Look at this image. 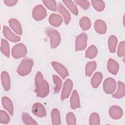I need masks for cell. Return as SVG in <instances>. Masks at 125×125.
<instances>
[{
  "label": "cell",
  "mask_w": 125,
  "mask_h": 125,
  "mask_svg": "<svg viewBox=\"0 0 125 125\" xmlns=\"http://www.w3.org/2000/svg\"><path fill=\"white\" fill-rule=\"evenodd\" d=\"M35 84L36 89L35 91L37 96L44 98L49 93V85L48 82L43 78L42 73L38 71L35 78Z\"/></svg>",
  "instance_id": "6da1fadb"
},
{
  "label": "cell",
  "mask_w": 125,
  "mask_h": 125,
  "mask_svg": "<svg viewBox=\"0 0 125 125\" xmlns=\"http://www.w3.org/2000/svg\"><path fill=\"white\" fill-rule=\"evenodd\" d=\"M33 64L34 62L32 59L27 57L21 60L19 65L17 72L20 76H26L31 72Z\"/></svg>",
  "instance_id": "7a4b0ae2"
},
{
  "label": "cell",
  "mask_w": 125,
  "mask_h": 125,
  "mask_svg": "<svg viewBox=\"0 0 125 125\" xmlns=\"http://www.w3.org/2000/svg\"><path fill=\"white\" fill-rule=\"evenodd\" d=\"M46 35L50 38V47L52 48H56L60 43L61 41V35L55 29L50 27H46L44 29Z\"/></svg>",
  "instance_id": "3957f363"
},
{
  "label": "cell",
  "mask_w": 125,
  "mask_h": 125,
  "mask_svg": "<svg viewBox=\"0 0 125 125\" xmlns=\"http://www.w3.org/2000/svg\"><path fill=\"white\" fill-rule=\"evenodd\" d=\"M11 54L16 59L24 57L27 54L26 47L22 43H17L12 47Z\"/></svg>",
  "instance_id": "277c9868"
},
{
  "label": "cell",
  "mask_w": 125,
  "mask_h": 125,
  "mask_svg": "<svg viewBox=\"0 0 125 125\" xmlns=\"http://www.w3.org/2000/svg\"><path fill=\"white\" fill-rule=\"evenodd\" d=\"M32 17L35 21H40L44 19L47 16L45 8L42 4L35 6L32 10Z\"/></svg>",
  "instance_id": "5b68a950"
},
{
  "label": "cell",
  "mask_w": 125,
  "mask_h": 125,
  "mask_svg": "<svg viewBox=\"0 0 125 125\" xmlns=\"http://www.w3.org/2000/svg\"><path fill=\"white\" fill-rule=\"evenodd\" d=\"M116 89V82L111 77H108L104 80L103 83V89L107 94H113Z\"/></svg>",
  "instance_id": "8992f818"
},
{
  "label": "cell",
  "mask_w": 125,
  "mask_h": 125,
  "mask_svg": "<svg viewBox=\"0 0 125 125\" xmlns=\"http://www.w3.org/2000/svg\"><path fill=\"white\" fill-rule=\"evenodd\" d=\"M87 35L85 33H82L78 35L75 41V50L76 51L83 50L87 46Z\"/></svg>",
  "instance_id": "52a82bcc"
},
{
  "label": "cell",
  "mask_w": 125,
  "mask_h": 125,
  "mask_svg": "<svg viewBox=\"0 0 125 125\" xmlns=\"http://www.w3.org/2000/svg\"><path fill=\"white\" fill-rule=\"evenodd\" d=\"M73 85V82L69 79H67L64 82L61 95V99L62 101L69 97L72 89Z\"/></svg>",
  "instance_id": "ba28073f"
},
{
  "label": "cell",
  "mask_w": 125,
  "mask_h": 125,
  "mask_svg": "<svg viewBox=\"0 0 125 125\" xmlns=\"http://www.w3.org/2000/svg\"><path fill=\"white\" fill-rule=\"evenodd\" d=\"M32 112L34 115L39 118L44 117L46 115V111L44 106L39 103H36L33 104Z\"/></svg>",
  "instance_id": "9c48e42d"
},
{
  "label": "cell",
  "mask_w": 125,
  "mask_h": 125,
  "mask_svg": "<svg viewBox=\"0 0 125 125\" xmlns=\"http://www.w3.org/2000/svg\"><path fill=\"white\" fill-rule=\"evenodd\" d=\"M51 64L54 69L63 79H64L66 77L68 76V71L63 65L60 63V62L55 61L52 62H51Z\"/></svg>",
  "instance_id": "30bf717a"
},
{
  "label": "cell",
  "mask_w": 125,
  "mask_h": 125,
  "mask_svg": "<svg viewBox=\"0 0 125 125\" xmlns=\"http://www.w3.org/2000/svg\"><path fill=\"white\" fill-rule=\"evenodd\" d=\"M108 113L111 118L118 120L123 116V111L121 107L117 105H112L109 108Z\"/></svg>",
  "instance_id": "8fae6325"
},
{
  "label": "cell",
  "mask_w": 125,
  "mask_h": 125,
  "mask_svg": "<svg viewBox=\"0 0 125 125\" xmlns=\"http://www.w3.org/2000/svg\"><path fill=\"white\" fill-rule=\"evenodd\" d=\"M3 34L4 36L9 41L13 42H16L20 41L21 38L16 35L7 26L4 25L3 27Z\"/></svg>",
  "instance_id": "7c38bea8"
},
{
  "label": "cell",
  "mask_w": 125,
  "mask_h": 125,
  "mask_svg": "<svg viewBox=\"0 0 125 125\" xmlns=\"http://www.w3.org/2000/svg\"><path fill=\"white\" fill-rule=\"evenodd\" d=\"M70 104L72 109H75L81 107L80 98L76 90H74L70 99Z\"/></svg>",
  "instance_id": "4fadbf2b"
},
{
  "label": "cell",
  "mask_w": 125,
  "mask_h": 125,
  "mask_svg": "<svg viewBox=\"0 0 125 125\" xmlns=\"http://www.w3.org/2000/svg\"><path fill=\"white\" fill-rule=\"evenodd\" d=\"M9 24L12 29L18 35H21L22 34V29L21 24L19 21L16 19H10L9 21Z\"/></svg>",
  "instance_id": "5bb4252c"
},
{
  "label": "cell",
  "mask_w": 125,
  "mask_h": 125,
  "mask_svg": "<svg viewBox=\"0 0 125 125\" xmlns=\"http://www.w3.org/2000/svg\"><path fill=\"white\" fill-rule=\"evenodd\" d=\"M58 12L63 16L65 24L66 25L68 24L71 21V15L69 12L61 2L58 3Z\"/></svg>",
  "instance_id": "9a60e30c"
},
{
  "label": "cell",
  "mask_w": 125,
  "mask_h": 125,
  "mask_svg": "<svg viewBox=\"0 0 125 125\" xmlns=\"http://www.w3.org/2000/svg\"><path fill=\"white\" fill-rule=\"evenodd\" d=\"M107 68L108 71L113 75H116L118 72L119 65L118 63L113 59L110 58L107 61Z\"/></svg>",
  "instance_id": "2e32d148"
},
{
  "label": "cell",
  "mask_w": 125,
  "mask_h": 125,
  "mask_svg": "<svg viewBox=\"0 0 125 125\" xmlns=\"http://www.w3.org/2000/svg\"><path fill=\"white\" fill-rule=\"evenodd\" d=\"M48 21L50 24L54 27H58L60 26L63 21L62 16L55 13H52L50 15L48 18Z\"/></svg>",
  "instance_id": "e0dca14e"
},
{
  "label": "cell",
  "mask_w": 125,
  "mask_h": 125,
  "mask_svg": "<svg viewBox=\"0 0 125 125\" xmlns=\"http://www.w3.org/2000/svg\"><path fill=\"white\" fill-rule=\"evenodd\" d=\"M94 28L97 33L100 34H104L106 33L107 27L105 22L100 19L97 20L94 23Z\"/></svg>",
  "instance_id": "ac0fdd59"
},
{
  "label": "cell",
  "mask_w": 125,
  "mask_h": 125,
  "mask_svg": "<svg viewBox=\"0 0 125 125\" xmlns=\"http://www.w3.org/2000/svg\"><path fill=\"white\" fill-rule=\"evenodd\" d=\"M1 81L4 89L8 91L10 89L11 82L9 74L6 71H2L1 73Z\"/></svg>",
  "instance_id": "d6986e66"
},
{
  "label": "cell",
  "mask_w": 125,
  "mask_h": 125,
  "mask_svg": "<svg viewBox=\"0 0 125 125\" xmlns=\"http://www.w3.org/2000/svg\"><path fill=\"white\" fill-rule=\"evenodd\" d=\"M1 103L3 107L6 109L11 115L13 114V104L9 98L6 96H3L1 99Z\"/></svg>",
  "instance_id": "ffe728a7"
},
{
  "label": "cell",
  "mask_w": 125,
  "mask_h": 125,
  "mask_svg": "<svg viewBox=\"0 0 125 125\" xmlns=\"http://www.w3.org/2000/svg\"><path fill=\"white\" fill-rule=\"evenodd\" d=\"M125 95V85L123 82H118V89L117 91L112 95V97L115 99H121Z\"/></svg>",
  "instance_id": "44dd1931"
},
{
  "label": "cell",
  "mask_w": 125,
  "mask_h": 125,
  "mask_svg": "<svg viewBox=\"0 0 125 125\" xmlns=\"http://www.w3.org/2000/svg\"><path fill=\"white\" fill-rule=\"evenodd\" d=\"M103 74L100 72H95L91 80V84L93 88H97L103 80Z\"/></svg>",
  "instance_id": "7402d4cb"
},
{
  "label": "cell",
  "mask_w": 125,
  "mask_h": 125,
  "mask_svg": "<svg viewBox=\"0 0 125 125\" xmlns=\"http://www.w3.org/2000/svg\"><path fill=\"white\" fill-rule=\"evenodd\" d=\"M118 43V39L114 35L110 36L108 40V46L111 53H115Z\"/></svg>",
  "instance_id": "603a6c76"
},
{
  "label": "cell",
  "mask_w": 125,
  "mask_h": 125,
  "mask_svg": "<svg viewBox=\"0 0 125 125\" xmlns=\"http://www.w3.org/2000/svg\"><path fill=\"white\" fill-rule=\"evenodd\" d=\"M51 121L52 125H58L61 124L60 113L59 110L57 108H53L51 113Z\"/></svg>",
  "instance_id": "cb8c5ba5"
},
{
  "label": "cell",
  "mask_w": 125,
  "mask_h": 125,
  "mask_svg": "<svg viewBox=\"0 0 125 125\" xmlns=\"http://www.w3.org/2000/svg\"><path fill=\"white\" fill-rule=\"evenodd\" d=\"M98 53L97 47L94 45H91L86 49L85 52V57L88 59H92L96 57Z\"/></svg>",
  "instance_id": "d4e9b609"
},
{
  "label": "cell",
  "mask_w": 125,
  "mask_h": 125,
  "mask_svg": "<svg viewBox=\"0 0 125 125\" xmlns=\"http://www.w3.org/2000/svg\"><path fill=\"white\" fill-rule=\"evenodd\" d=\"M97 67V63L95 61L88 62L85 66V74L86 76H90Z\"/></svg>",
  "instance_id": "484cf974"
},
{
  "label": "cell",
  "mask_w": 125,
  "mask_h": 125,
  "mask_svg": "<svg viewBox=\"0 0 125 125\" xmlns=\"http://www.w3.org/2000/svg\"><path fill=\"white\" fill-rule=\"evenodd\" d=\"M80 25L83 31H86L90 29L91 25V22L90 19L87 17H83L80 20Z\"/></svg>",
  "instance_id": "4316f807"
},
{
  "label": "cell",
  "mask_w": 125,
  "mask_h": 125,
  "mask_svg": "<svg viewBox=\"0 0 125 125\" xmlns=\"http://www.w3.org/2000/svg\"><path fill=\"white\" fill-rule=\"evenodd\" d=\"M0 51L3 54L9 58L10 56V47L8 42L5 39H1Z\"/></svg>",
  "instance_id": "83f0119b"
},
{
  "label": "cell",
  "mask_w": 125,
  "mask_h": 125,
  "mask_svg": "<svg viewBox=\"0 0 125 125\" xmlns=\"http://www.w3.org/2000/svg\"><path fill=\"white\" fill-rule=\"evenodd\" d=\"M21 119L22 122L26 125H38V123L34 120L30 115L26 112H23L21 114Z\"/></svg>",
  "instance_id": "f1b7e54d"
},
{
  "label": "cell",
  "mask_w": 125,
  "mask_h": 125,
  "mask_svg": "<svg viewBox=\"0 0 125 125\" xmlns=\"http://www.w3.org/2000/svg\"><path fill=\"white\" fill-rule=\"evenodd\" d=\"M62 2L65 4L66 7L74 15L77 16L79 13V10L76 5L74 3L72 0H62Z\"/></svg>",
  "instance_id": "f546056e"
},
{
  "label": "cell",
  "mask_w": 125,
  "mask_h": 125,
  "mask_svg": "<svg viewBox=\"0 0 125 125\" xmlns=\"http://www.w3.org/2000/svg\"><path fill=\"white\" fill-rule=\"evenodd\" d=\"M53 81L54 84H55L56 85L55 87L54 88V92L55 93H57L60 91L62 88V79L58 76L56 75H53Z\"/></svg>",
  "instance_id": "4dcf8cb0"
},
{
  "label": "cell",
  "mask_w": 125,
  "mask_h": 125,
  "mask_svg": "<svg viewBox=\"0 0 125 125\" xmlns=\"http://www.w3.org/2000/svg\"><path fill=\"white\" fill-rule=\"evenodd\" d=\"M91 4L94 8L98 12L103 11L105 8L104 2L103 0H91Z\"/></svg>",
  "instance_id": "1f68e13d"
},
{
  "label": "cell",
  "mask_w": 125,
  "mask_h": 125,
  "mask_svg": "<svg viewBox=\"0 0 125 125\" xmlns=\"http://www.w3.org/2000/svg\"><path fill=\"white\" fill-rule=\"evenodd\" d=\"M90 125H99L100 124V119L99 114L96 112L91 114L89 119Z\"/></svg>",
  "instance_id": "d6a6232c"
},
{
  "label": "cell",
  "mask_w": 125,
  "mask_h": 125,
  "mask_svg": "<svg viewBox=\"0 0 125 125\" xmlns=\"http://www.w3.org/2000/svg\"><path fill=\"white\" fill-rule=\"evenodd\" d=\"M43 3L44 5L49 10L53 11H56L57 9V3L55 0H43Z\"/></svg>",
  "instance_id": "836d02e7"
},
{
  "label": "cell",
  "mask_w": 125,
  "mask_h": 125,
  "mask_svg": "<svg viewBox=\"0 0 125 125\" xmlns=\"http://www.w3.org/2000/svg\"><path fill=\"white\" fill-rule=\"evenodd\" d=\"M66 122L68 125H76V119L73 112H68L66 116Z\"/></svg>",
  "instance_id": "e575fe53"
},
{
  "label": "cell",
  "mask_w": 125,
  "mask_h": 125,
  "mask_svg": "<svg viewBox=\"0 0 125 125\" xmlns=\"http://www.w3.org/2000/svg\"><path fill=\"white\" fill-rule=\"evenodd\" d=\"M10 120V117L6 112L3 110L0 111V123L1 124H8Z\"/></svg>",
  "instance_id": "d590c367"
},
{
  "label": "cell",
  "mask_w": 125,
  "mask_h": 125,
  "mask_svg": "<svg viewBox=\"0 0 125 125\" xmlns=\"http://www.w3.org/2000/svg\"><path fill=\"white\" fill-rule=\"evenodd\" d=\"M125 54V42L122 41L119 43L117 55L119 57H123Z\"/></svg>",
  "instance_id": "8d00e7d4"
},
{
  "label": "cell",
  "mask_w": 125,
  "mask_h": 125,
  "mask_svg": "<svg viewBox=\"0 0 125 125\" xmlns=\"http://www.w3.org/2000/svg\"><path fill=\"white\" fill-rule=\"evenodd\" d=\"M74 2L76 4L79 5L80 7H81L84 10L87 9L90 5L89 1L88 0H74Z\"/></svg>",
  "instance_id": "74e56055"
},
{
  "label": "cell",
  "mask_w": 125,
  "mask_h": 125,
  "mask_svg": "<svg viewBox=\"0 0 125 125\" xmlns=\"http://www.w3.org/2000/svg\"><path fill=\"white\" fill-rule=\"evenodd\" d=\"M4 3L8 6H12L17 4L18 0H4L3 1Z\"/></svg>",
  "instance_id": "f35d334b"
}]
</instances>
